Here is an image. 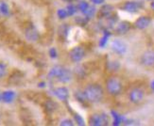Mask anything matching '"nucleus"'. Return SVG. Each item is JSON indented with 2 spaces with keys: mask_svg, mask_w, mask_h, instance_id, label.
<instances>
[{
  "mask_svg": "<svg viewBox=\"0 0 154 126\" xmlns=\"http://www.w3.org/2000/svg\"><path fill=\"white\" fill-rule=\"evenodd\" d=\"M83 93L87 102L92 104H97L101 102L104 97V90L102 87L97 83L87 85L83 90Z\"/></svg>",
  "mask_w": 154,
  "mask_h": 126,
  "instance_id": "1",
  "label": "nucleus"
},
{
  "mask_svg": "<svg viewBox=\"0 0 154 126\" xmlns=\"http://www.w3.org/2000/svg\"><path fill=\"white\" fill-rule=\"evenodd\" d=\"M106 90L112 96H118L123 91V84L117 77H110L106 81Z\"/></svg>",
  "mask_w": 154,
  "mask_h": 126,
  "instance_id": "2",
  "label": "nucleus"
},
{
  "mask_svg": "<svg viewBox=\"0 0 154 126\" xmlns=\"http://www.w3.org/2000/svg\"><path fill=\"white\" fill-rule=\"evenodd\" d=\"M109 122H110V119L106 113L92 114L88 120L89 125L92 126H106L109 124Z\"/></svg>",
  "mask_w": 154,
  "mask_h": 126,
  "instance_id": "3",
  "label": "nucleus"
},
{
  "mask_svg": "<svg viewBox=\"0 0 154 126\" xmlns=\"http://www.w3.org/2000/svg\"><path fill=\"white\" fill-rule=\"evenodd\" d=\"M68 56H69V58L72 62L74 63H79L80 61L83 60V58L85 57L86 56V51L85 49L82 47V46H75V47H73L69 53H68Z\"/></svg>",
  "mask_w": 154,
  "mask_h": 126,
  "instance_id": "4",
  "label": "nucleus"
},
{
  "mask_svg": "<svg viewBox=\"0 0 154 126\" xmlns=\"http://www.w3.org/2000/svg\"><path fill=\"white\" fill-rule=\"evenodd\" d=\"M140 63L146 68L154 67V50H146L140 57Z\"/></svg>",
  "mask_w": 154,
  "mask_h": 126,
  "instance_id": "5",
  "label": "nucleus"
},
{
  "mask_svg": "<svg viewBox=\"0 0 154 126\" xmlns=\"http://www.w3.org/2000/svg\"><path fill=\"white\" fill-rule=\"evenodd\" d=\"M145 98V91L140 88L132 89L129 93V100L134 104H139L142 103Z\"/></svg>",
  "mask_w": 154,
  "mask_h": 126,
  "instance_id": "6",
  "label": "nucleus"
},
{
  "mask_svg": "<svg viewBox=\"0 0 154 126\" xmlns=\"http://www.w3.org/2000/svg\"><path fill=\"white\" fill-rule=\"evenodd\" d=\"M25 37L29 42H35L39 41L40 33L34 25H30L29 26H26V28L25 29Z\"/></svg>",
  "mask_w": 154,
  "mask_h": 126,
  "instance_id": "7",
  "label": "nucleus"
},
{
  "mask_svg": "<svg viewBox=\"0 0 154 126\" xmlns=\"http://www.w3.org/2000/svg\"><path fill=\"white\" fill-rule=\"evenodd\" d=\"M111 47H112V50L115 52L116 54L120 55V56L124 55L127 52V44L124 42L120 41V40H115V41L112 42Z\"/></svg>",
  "mask_w": 154,
  "mask_h": 126,
  "instance_id": "8",
  "label": "nucleus"
},
{
  "mask_svg": "<svg viewBox=\"0 0 154 126\" xmlns=\"http://www.w3.org/2000/svg\"><path fill=\"white\" fill-rule=\"evenodd\" d=\"M151 24V18L149 16H140L136 21L134 22V26L137 29L144 30L148 28L149 25Z\"/></svg>",
  "mask_w": 154,
  "mask_h": 126,
  "instance_id": "9",
  "label": "nucleus"
},
{
  "mask_svg": "<svg viewBox=\"0 0 154 126\" xmlns=\"http://www.w3.org/2000/svg\"><path fill=\"white\" fill-rule=\"evenodd\" d=\"M141 3L136 2V1H127L123 4L122 6V10L127 11V12H131V13H134L137 12L140 9H141Z\"/></svg>",
  "mask_w": 154,
  "mask_h": 126,
  "instance_id": "10",
  "label": "nucleus"
},
{
  "mask_svg": "<svg viewBox=\"0 0 154 126\" xmlns=\"http://www.w3.org/2000/svg\"><path fill=\"white\" fill-rule=\"evenodd\" d=\"M72 78H73V72H72V71L67 69V68L63 67L62 72H61V74H60V75L58 76L57 80L59 82H61V83L66 84V83L70 82L72 80Z\"/></svg>",
  "mask_w": 154,
  "mask_h": 126,
  "instance_id": "11",
  "label": "nucleus"
},
{
  "mask_svg": "<svg viewBox=\"0 0 154 126\" xmlns=\"http://www.w3.org/2000/svg\"><path fill=\"white\" fill-rule=\"evenodd\" d=\"M131 28V25L128 21H121L119 22L116 28V32L117 35H125L127 34Z\"/></svg>",
  "mask_w": 154,
  "mask_h": 126,
  "instance_id": "12",
  "label": "nucleus"
},
{
  "mask_svg": "<svg viewBox=\"0 0 154 126\" xmlns=\"http://www.w3.org/2000/svg\"><path fill=\"white\" fill-rule=\"evenodd\" d=\"M54 94L60 101L65 102L69 98V90L65 87H59L54 90Z\"/></svg>",
  "mask_w": 154,
  "mask_h": 126,
  "instance_id": "13",
  "label": "nucleus"
},
{
  "mask_svg": "<svg viewBox=\"0 0 154 126\" xmlns=\"http://www.w3.org/2000/svg\"><path fill=\"white\" fill-rule=\"evenodd\" d=\"M113 10H115L113 6L110 5V4H105L99 9L98 16L100 18H107V17H109V16H111L112 14Z\"/></svg>",
  "mask_w": 154,
  "mask_h": 126,
  "instance_id": "14",
  "label": "nucleus"
},
{
  "mask_svg": "<svg viewBox=\"0 0 154 126\" xmlns=\"http://www.w3.org/2000/svg\"><path fill=\"white\" fill-rule=\"evenodd\" d=\"M63 66H60V65H57V66H54L48 72V77L51 78V79H57L58 76L61 74V72L63 70Z\"/></svg>",
  "mask_w": 154,
  "mask_h": 126,
  "instance_id": "15",
  "label": "nucleus"
},
{
  "mask_svg": "<svg viewBox=\"0 0 154 126\" xmlns=\"http://www.w3.org/2000/svg\"><path fill=\"white\" fill-rule=\"evenodd\" d=\"M1 96H2V102L11 103L15 97V93L11 90H9V91H5L3 93H1Z\"/></svg>",
  "mask_w": 154,
  "mask_h": 126,
  "instance_id": "16",
  "label": "nucleus"
},
{
  "mask_svg": "<svg viewBox=\"0 0 154 126\" xmlns=\"http://www.w3.org/2000/svg\"><path fill=\"white\" fill-rule=\"evenodd\" d=\"M57 108H58V105L54 101L48 100L45 103V109L48 111V113H52V112H54Z\"/></svg>",
  "mask_w": 154,
  "mask_h": 126,
  "instance_id": "17",
  "label": "nucleus"
},
{
  "mask_svg": "<svg viewBox=\"0 0 154 126\" xmlns=\"http://www.w3.org/2000/svg\"><path fill=\"white\" fill-rule=\"evenodd\" d=\"M83 14H84V16L85 17H87V18H92L94 15H95V13H96V8L95 7H93V6H88V8H87L83 12Z\"/></svg>",
  "mask_w": 154,
  "mask_h": 126,
  "instance_id": "18",
  "label": "nucleus"
},
{
  "mask_svg": "<svg viewBox=\"0 0 154 126\" xmlns=\"http://www.w3.org/2000/svg\"><path fill=\"white\" fill-rule=\"evenodd\" d=\"M120 68V64L117 61H109L107 63V69L110 72H116Z\"/></svg>",
  "mask_w": 154,
  "mask_h": 126,
  "instance_id": "19",
  "label": "nucleus"
},
{
  "mask_svg": "<svg viewBox=\"0 0 154 126\" xmlns=\"http://www.w3.org/2000/svg\"><path fill=\"white\" fill-rule=\"evenodd\" d=\"M112 116L113 118V125H119L120 123H121L123 122V119L122 117L120 116L118 113H116V111H112Z\"/></svg>",
  "mask_w": 154,
  "mask_h": 126,
  "instance_id": "20",
  "label": "nucleus"
},
{
  "mask_svg": "<svg viewBox=\"0 0 154 126\" xmlns=\"http://www.w3.org/2000/svg\"><path fill=\"white\" fill-rule=\"evenodd\" d=\"M110 36H111V33L109 31H104L103 37L101 38V40H100V42H99V46H100V47H104V46L106 45V43H107V42H108V39H109Z\"/></svg>",
  "mask_w": 154,
  "mask_h": 126,
  "instance_id": "21",
  "label": "nucleus"
},
{
  "mask_svg": "<svg viewBox=\"0 0 154 126\" xmlns=\"http://www.w3.org/2000/svg\"><path fill=\"white\" fill-rule=\"evenodd\" d=\"M0 12H1V14H3V15H9L10 9H9L8 4L5 2L0 3Z\"/></svg>",
  "mask_w": 154,
  "mask_h": 126,
  "instance_id": "22",
  "label": "nucleus"
},
{
  "mask_svg": "<svg viewBox=\"0 0 154 126\" xmlns=\"http://www.w3.org/2000/svg\"><path fill=\"white\" fill-rule=\"evenodd\" d=\"M66 11H67V13H68V16H72L78 11V7L75 6V5H73V4L68 5L67 8H66Z\"/></svg>",
  "mask_w": 154,
  "mask_h": 126,
  "instance_id": "23",
  "label": "nucleus"
},
{
  "mask_svg": "<svg viewBox=\"0 0 154 126\" xmlns=\"http://www.w3.org/2000/svg\"><path fill=\"white\" fill-rule=\"evenodd\" d=\"M68 32V25L67 24H63V25L60 26V35H63V37H66Z\"/></svg>",
  "mask_w": 154,
  "mask_h": 126,
  "instance_id": "24",
  "label": "nucleus"
},
{
  "mask_svg": "<svg viewBox=\"0 0 154 126\" xmlns=\"http://www.w3.org/2000/svg\"><path fill=\"white\" fill-rule=\"evenodd\" d=\"M76 98H77V100L80 103H84V102H87L86 100V98H85V95L83 93V91H78L77 93H76Z\"/></svg>",
  "mask_w": 154,
  "mask_h": 126,
  "instance_id": "25",
  "label": "nucleus"
},
{
  "mask_svg": "<svg viewBox=\"0 0 154 126\" xmlns=\"http://www.w3.org/2000/svg\"><path fill=\"white\" fill-rule=\"evenodd\" d=\"M7 72H8V70H7V66L4 63L0 62V79L6 76Z\"/></svg>",
  "mask_w": 154,
  "mask_h": 126,
  "instance_id": "26",
  "label": "nucleus"
},
{
  "mask_svg": "<svg viewBox=\"0 0 154 126\" xmlns=\"http://www.w3.org/2000/svg\"><path fill=\"white\" fill-rule=\"evenodd\" d=\"M57 14H58V17L60 19H65L68 17V13L66 11V10H63V9H60L58 10L57 11Z\"/></svg>",
  "mask_w": 154,
  "mask_h": 126,
  "instance_id": "27",
  "label": "nucleus"
},
{
  "mask_svg": "<svg viewBox=\"0 0 154 126\" xmlns=\"http://www.w3.org/2000/svg\"><path fill=\"white\" fill-rule=\"evenodd\" d=\"M74 122H77L78 125H84V120L82 119V117L79 115V114H75L74 115Z\"/></svg>",
  "mask_w": 154,
  "mask_h": 126,
  "instance_id": "28",
  "label": "nucleus"
},
{
  "mask_svg": "<svg viewBox=\"0 0 154 126\" xmlns=\"http://www.w3.org/2000/svg\"><path fill=\"white\" fill-rule=\"evenodd\" d=\"M88 6H89V4L87 3V2L82 1V2H79V5H78L77 7H78V10H80L82 12H83L87 8H88Z\"/></svg>",
  "mask_w": 154,
  "mask_h": 126,
  "instance_id": "29",
  "label": "nucleus"
},
{
  "mask_svg": "<svg viewBox=\"0 0 154 126\" xmlns=\"http://www.w3.org/2000/svg\"><path fill=\"white\" fill-rule=\"evenodd\" d=\"M60 125L62 126H73L74 125V122L70 119H65V120H63L61 122H60Z\"/></svg>",
  "mask_w": 154,
  "mask_h": 126,
  "instance_id": "30",
  "label": "nucleus"
},
{
  "mask_svg": "<svg viewBox=\"0 0 154 126\" xmlns=\"http://www.w3.org/2000/svg\"><path fill=\"white\" fill-rule=\"evenodd\" d=\"M49 56L52 58H56L58 57V52H57V50L55 48H51L49 50Z\"/></svg>",
  "mask_w": 154,
  "mask_h": 126,
  "instance_id": "31",
  "label": "nucleus"
},
{
  "mask_svg": "<svg viewBox=\"0 0 154 126\" xmlns=\"http://www.w3.org/2000/svg\"><path fill=\"white\" fill-rule=\"evenodd\" d=\"M90 1L95 5H100V4H103L105 2V0H90Z\"/></svg>",
  "mask_w": 154,
  "mask_h": 126,
  "instance_id": "32",
  "label": "nucleus"
},
{
  "mask_svg": "<svg viewBox=\"0 0 154 126\" xmlns=\"http://www.w3.org/2000/svg\"><path fill=\"white\" fill-rule=\"evenodd\" d=\"M150 89H151L152 90H154V80L150 83Z\"/></svg>",
  "mask_w": 154,
  "mask_h": 126,
  "instance_id": "33",
  "label": "nucleus"
},
{
  "mask_svg": "<svg viewBox=\"0 0 154 126\" xmlns=\"http://www.w3.org/2000/svg\"><path fill=\"white\" fill-rule=\"evenodd\" d=\"M151 8H152V9L154 10V1H153V2L151 3Z\"/></svg>",
  "mask_w": 154,
  "mask_h": 126,
  "instance_id": "34",
  "label": "nucleus"
},
{
  "mask_svg": "<svg viewBox=\"0 0 154 126\" xmlns=\"http://www.w3.org/2000/svg\"><path fill=\"white\" fill-rule=\"evenodd\" d=\"M64 1H68V2H72V1H76V0H64Z\"/></svg>",
  "mask_w": 154,
  "mask_h": 126,
  "instance_id": "35",
  "label": "nucleus"
},
{
  "mask_svg": "<svg viewBox=\"0 0 154 126\" xmlns=\"http://www.w3.org/2000/svg\"><path fill=\"white\" fill-rule=\"evenodd\" d=\"M0 14H1V12H0Z\"/></svg>",
  "mask_w": 154,
  "mask_h": 126,
  "instance_id": "36",
  "label": "nucleus"
}]
</instances>
